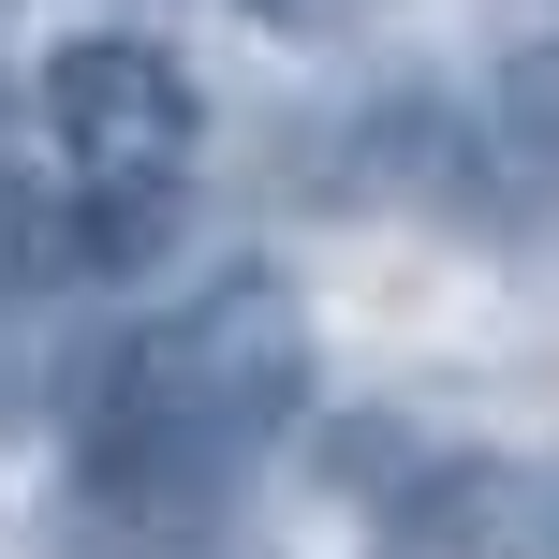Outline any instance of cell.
<instances>
[{
	"mask_svg": "<svg viewBox=\"0 0 559 559\" xmlns=\"http://www.w3.org/2000/svg\"><path fill=\"white\" fill-rule=\"evenodd\" d=\"M309 413V309L280 265H222L163 324L104 338L74 368V472L133 531H192L236 501V472Z\"/></svg>",
	"mask_w": 559,
	"mask_h": 559,
	"instance_id": "cell-1",
	"label": "cell"
},
{
	"mask_svg": "<svg viewBox=\"0 0 559 559\" xmlns=\"http://www.w3.org/2000/svg\"><path fill=\"white\" fill-rule=\"evenodd\" d=\"M29 118H45V147L74 163V192H88V265L163 251L177 177H192V147H206L192 59H177L163 29H74V45L29 74Z\"/></svg>",
	"mask_w": 559,
	"mask_h": 559,
	"instance_id": "cell-2",
	"label": "cell"
},
{
	"mask_svg": "<svg viewBox=\"0 0 559 559\" xmlns=\"http://www.w3.org/2000/svg\"><path fill=\"white\" fill-rule=\"evenodd\" d=\"M368 559H515V456H397L368 486Z\"/></svg>",
	"mask_w": 559,
	"mask_h": 559,
	"instance_id": "cell-3",
	"label": "cell"
},
{
	"mask_svg": "<svg viewBox=\"0 0 559 559\" xmlns=\"http://www.w3.org/2000/svg\"><path fill=\"white\" fill-rule=\"evenodd\" d=\"M486 163V192L515 206V222H559V15H531L501 59H486V104L456 118Z\"/></svg>",
	"mask_w": 559,
	"mask_h": 559,
	"instance_id": "cell-4",
	"label": "cell"
},
{
	"mask_svg": "<svg viewBox=\"0 0 559 559\" xmlns=\"http://www.w3.org/2000/svg\"><path fill=\"white\" fill-rule=\"evenodd\" d=\"M515 559H559V456H515Z\"/></svg>",
	"mask_w": 559,
	"mask_h": 559,
	"instance_id": "cell-5",
	"label": "cell"
},
{
	"mask_svg": "<svg viewBox=\"0 0 559 559\" xmlns=\"http://www.w3.org/2000/svg\"><path fill=\"white\" fill-rule=\"evenodd\" d=\"M236 15H265V29H295V45H309V29H338L354 0H236Z\"/></svg>",
	"mask_w": 559,
	"mask_h": 559,
	"instance_id": "cell-6",
	"label": "cell"
},
{
	"mask_svg": "<svg viewBox=\"0 0 559 559\" xmlns=\"http://www.w3.org/2000/svg\"><path fill=\"white\" fill-rule=\"evenodd\" d=\"M15 236H29V206H15V147H0V280H15Z\"/></svg>",
	"mask_w": 559,
	"mask_h": 559,
	"instance_id": "cell-7",
	"label": "cell"
}]
</instances>
